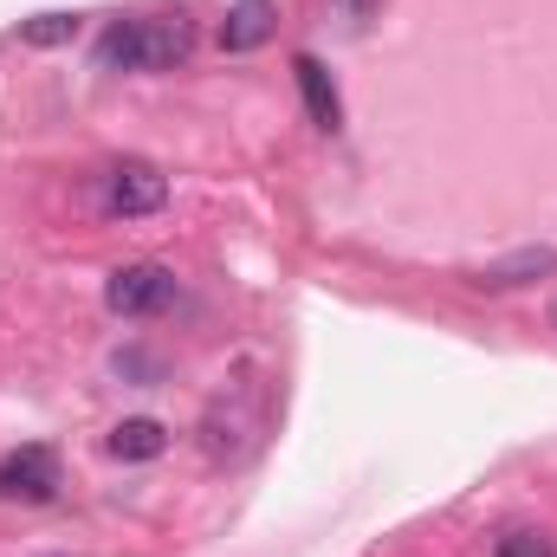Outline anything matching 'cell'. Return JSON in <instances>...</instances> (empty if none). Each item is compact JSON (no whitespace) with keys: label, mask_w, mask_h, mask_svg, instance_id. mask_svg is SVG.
Listing matches in <instances>:
<instances>
[{"label":"cell","mask_w":557,"mask_h":557,"mask_svg":"<svg viewBox=\"0 0 557 557\" xmlns=\"http://www.w3.org/2000/svg\"><path fill=\"white\" fill-rule=\"evenodd\" d=\"M195 52V26L182 13H149V20H117L98 46L104 72H169Z\"/></svg>","instance_id":"cell-1"},{"label":"cell","mask_w":557,"mask_h":557,"mask_svg":"<svg viewBox=\"0 0 557 557\" xmlns=\"http://www.w3.org/2000/svg\"><path fill=\"white\" fill-rule=\"evenodd\" d=\"M104 214H117V221H143V214H156L162 201H169V175L156 169V162H117V169H104Z\"/></svg>","instance_id":"cell-2"},{"label":"cell","mask_w":557,"mask_h":557,"mask_svg":"<svg viewBox=\"0 0 557 557\" xmlns=\"http://www.w3.org/2000/svg\"><path fill=\"white\" fill-rule=\"evenodd\" d=\"M169 298H175V273H169V267H156V260L117 267L111 285H104V305H111L117 318H149V311H162Z\"/></svg>","instance_id":"cell-3"},{"label":"cell","mask_w":557,"mask_h":557,"mask_svg":"<svg viewBox=\"0 0 557 557\" xmlns=\"http://www.w3.org/2000/svg\"><path fill=\"white\" fill-rule=\"evenodd\" d=\"M52 493H59V460H52V447H13V454L0 460V499L39 506V499H52Z\"/></svg>","instance_id":"cell-4"},{"label":"cell","mask_w":557,"mask_h":557,"mask_svg":"<svg viewBox=\"0 0 557 557\" xmlns=\"http://www.w3.org/2000/svg\"><path fill=\"white\" fill-rule=\"evenodd\" d=\"M292 78H298L305 117H311L318 131H337V124H344V104H337V85H331V72H324L311 52H298V59H292Z\"/></svg>","instance_id":"cell-5"},{"label":"cell","mask_w":557,"mask_h":557,"mask_svg":"<svg viewBox=\"0 0 557 557\" xmlns=\"http://www.w3.org/2000/svg\"><path fill=\"white\" fill-rule=\"evenodd\" d=\"M278 26V7L273 0H234L227 7V26H221V46L227 52H253V46H267Z\"/></svg>","instance_id":"cell-6"},{"label":"cell","mask_w":557,"mask_h":557,"mask_svg":"<svg viewBox=\"0 0 557 557\" xmlns=\"http://www.w3.org/2000/svg\"><path fill=\"white\" fill-rule=\"evenodd\" d=\"M539 273H557V247H525V253H512V260H493L486 273H480V285L486 292H506V285H525V278Z\"/></svg>","instance_id":"cell-7"},{"label":"cell","mask_w":557,"mask_h":557,"mask_svg":"<svg viewBox=\"0 0 557 557\" xmlns=\"http://www.w3.org/2000/svg\"><path fill=\"white\" fill-rule=\"evenodd\" d=\"M162 447H169V428L149 421V416H131V421L111 428V454H117V460H156Z\"/></svg>","instance_id":"cell-8"},{"label":"cell","mask_w":557,"mask_h":557,"mask_svg":"<svg viewBox=\"0 0 557 557\" xmlns=\"http://www.w3.org/2000/svg\"><path fill=\"white\" fill-rule=\"evenodd\" d=\"M20 39L26 46H65V39H78V13H33V20H20Z\"/></svg>","instance_id":"cell-9"},{"label":"cell","mask_w":557,"mask_h":557,"mask_svg":"<svg viewBox=\"0 0 557 557\" xmlns=\"http://www.w3.org/2000/svg\"><path fill=\"white\" fill-rule=\"evenodd\" d=\"M493 557H557V539L552 532H506Z\"/></svg>","instance_id":"cell-10"},{"label":"cell","mask_w":557,"mask_h":557,"mask_svg":"<svg viewBox=\"0 0 557 557\" xmlns=\"http://www.w3.org/2000/svg\"><path fill=\"white\" fill-rule=\"evenodd\" d=\"M331 7L344 13V26H350V33H363V26L376 20V0H331Z\"/></svg>","instance_id":"cell-11"}]
</instances>
